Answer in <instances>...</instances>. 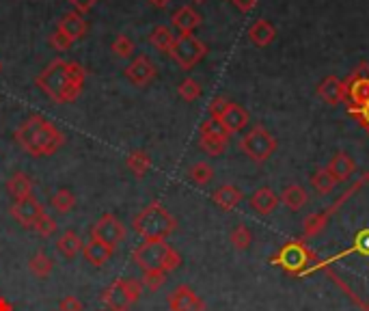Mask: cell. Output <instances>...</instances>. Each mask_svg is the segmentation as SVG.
<instances>
[{
	"mask_svg": "<svg viewBox=\"0 0 369 311\" xmlns=\"http://www.w3.org/2000/svg\"><path fill=\"white\" fill-rule=\"evenodd\" d=\"M178 93H180V98H182L184 102H194V100H199V98H201L203 89H201V84H199L197 80H194V78H186V80L180 82Z\"/></svg>",
	"mask_w": 369,
	"mask_h": 311,
	"instance_id": "cell-35",
	"label": "cell"
},
{
	"mask_svg": "<svg viewBox=\"0 0 369 311\" xmlns=\"http://www.w3.org/2000/svg\"><path fill=\"white\" fill-rule=\"evenodd\" d=\"M229 132L223 128V123L219 119H207L201 123L199 130V147L207 153V156H223L229 143Z\"/></svg>",
	"mask_w": 369,
	"mask_h": 311,
	"instance_id": "cell-8",
	"label": "cell"
},
{
	"mask_svg": "<svg viewBox=\"0 0 369 311\" xmlns=\"http://www.w3.org/2000/svg\"><path fill=\"white\" fill-rule=\"evenodd\" d=\"M132 227L143 240H166L178 229V220L162 204L154 202L132 218Z\"/></svg>",
	"mask_w": 369,
	"mask_h": 311,
	"instance_id": "cell-4",
	"label": "cell"
},
{
	"mask_svg": "<svg viewBox=\"0 0 369 311\" xmlns=\"http://www.w3.org/2000/svg\"><path fill=\"white\" fill-rule=\"evenodd\" d=\"M348 110H350V115L356 117L359 123L369 132V102L365 106H361V108H348Z\"/></svg>",
	"mask_w": 369,
	"mask_h": 311,
	"instance_id": "cell-42",
	"label": "cell"
},
{
	"mask_svg": "<svg viewBox=\"0 0 369 311\" xmlns=\"http://www.w3.org/2000/svg\"><path fill=\"white\" fill-rule=\"evenodd\" d=\"M111 50H113L115 56H119V59H132L134 52H136V46H134V41L129 39L127 35H119V37L113 41Z\"/></svg>",
	"mask_w": 369,
	"mask_h": 311,
	"instance_id": "cell-36",
	"label": "cell"
},
{
	"mask_svg": "<svg viewBox=\"0 0 369 311\" xmlns=\"http://www.w3.org/2000/svg\"><path fill=\"white\" fill-rule=\"evenodd\" d=\"M246 35H249L251 43H255L257 48H266V46H270V43L276 39V29L270 24L268 20L259 17V20H255L253 24H251V29H249Z\"/></svg>",
	"mask_w": 369,
	"mask_h": 311,
	"instance_id": "cell-21",
	"label": "cell"
},
{
	"mask_svg": "<svg viewBox=\"0 0 369 311\" xmlns=\"http://www.w3.org/2000/svg\"><path fill=\"white\" fill-rule=\"evenodd\" d=\"M33 229H35L41 238H50V236L56 232V220L46 212V214H43V216L37 220V225H35Z\"/></svg>",
	"mask_w": 369,
	"mask_h": 311,
	"instance_id": "cell-37",
	"label": "cell"
},
{
	"mask_svg": "<svg viewBox=\"0 0 369 311\" xmlns=\"http://www.w3.org/2000/svg\"><path fill=\"white\" fill-rule=\"evenodd\" d=\"M229 104H231V102H229L227 98H223V96H216V98L210 102V117L221 121V117L225 115V110L229 108Z\"/></svg>",
	"mask_w": 369,
	"mask_h": 311,
	"instance_id": "cell-39",
	"label": "cell"
},
{
	"mask_svg": "<svg viewBox=\"0 0 369 311\" xmlns=\"http://www.w3.org/2000/svg\"><path fill=\"white\" fill-rule=\"evenodd\" d=\"M91 240H97L106 244L108 249H117L119 244L125 240V225L115 216V214H104L95 220L91 227Z\"/></svg>",
	"mask_w": 369,
	"mask_h": 311,
	"instance_id": "cell-9",
	"label": "cell"
},
{
	"mask_svg": "<svg viewBox=\"0 0 369 311\" xmlns=\"http://www.w3.org/2000/svg\"><path fill=\"white\" fill-rule=\"evenodd\" d=\"M242 199H244V192L237 186H233V184H223V186H219L212 192V202L219 206L221 210H225V212L240 206Z\"/></svg>",
	"mask_w": 369,
	"mask_h": 311,
	"instance_id": "cell-18",
	"label": "cell"
},
{
	"mask_svg": "<svg viewBox=\"0 0 369 311\" xmlns=\"http://www.w3.org/2000/svg\"><path fill=\"white\" fill-rule=\"evenodd\" d=\"M223 128L229 132V135H237L249 126V113L240 106V104H229V108L225 110V115L221 117Z\"/></svg>",
	"mask_w": 369,
	"mask_h": 311,
	"instance_id": "cell-22",
	"label": "cell"
},
{
	"mask_svg": "<svg viewBox=\"0 0 369 311\" xmlns=\"http://www.w3.org/2000/svg\"><path fill=\"white\" fill-rule=\"evenodd\" d=\"M324 220H327V214H311L307 218V223H305V236L311 238L315 234H320L322 225H324Z\"/></svg>",
	"mask_w": 369,
	"mask_h": 311,
	"instance_id": "cell-40",
	"label": "cell"
},
{
	"mask_svg": "<svg viewBox=\"0 0 369 311\" xmlns=\"http://www.w3.org/2000/svg\"><path fill=\"white\" fill-rule=\"evenodd\" d=\"M166 275H168V273H164V271H145L143 277H141V283H143L145 290L158 292V290H162L164 283H166V279H168Z\"/></svg>",
	"mask_w": 369,
	"mask_h": 311,
	"instance_id": "cell-34",
	"label": "cell"
},
{
	"mask_svg": "<svg viewBox=\"0 0 369 311\" xmlns=\"http://www.w3.org/2000/svg\"><path fill=\"white\" fill-rule=\"evenodd\" d=\"M70 3L78 9V13H86V11H91L100 0H70Z\"/></svg>",
	"mask_w": 369,
	"mask_h": 311,
	"instance_id": "cell-43",
	"label": "cell"
},
{
	"mask_svg": "<svg viewBox=\"0 0 369 311\" xmlns=\"http://www.w3.org/2000/svg\"><path fill=\"white\" fill-rule=\"evenodd\" d=\"M52 208L58 212V214H68L76 208V195L70 190V188H58L54 195H52Z\"/></svg>",
	"mask_w": 369,
	"mask_h": 311,
	"instance_id": "cell-32",
	"label": "cell"
},
{
	"mask_svg": "<svg viewBox=\"0 0 369 311\" xmlns=\"http://www.w3.org/2000/svg\"><path fill=\"white\" fill-rule=\"evenodd\" d=\"M188 180L192 184H197V186H207L214 180V167L210 162H205V160L194 162L188 169Z\"/></svg>",
	"mask_w": 369,
	"mask_h": 311,
	"instance_id": "cell-30",
	"label": "cell"
},
{
	"mask_svg": "<svg viewBox=\"0 0 369 311\" xmlns=\"http://www.w3.org/2000/svg\"><path fill=\"white\" fill-rule=\"evenodd\" d=\"M113 249H108L106 244L97 242V240H91V242H86V247L82 249V255L84 259L89 261L91 266H95V268H102V266L113 257Z\"/></svg>",
	"mask_w": 369,
	"mask_h": 311,
	"instance_id": "cell-26",
	"label": "cell"
},
{
	"mask_svg": "<svg viewBox=\"0 0 369 311\" xmlns=\"http://www.w3.org/2000/svg\"><path fill=\"white\" fill-rule=\"evenodd\" d=\"M229 240L233 244V249L237 251H246L253 244V232L246 225H235L229 234Z\"/></svg>",
	"mask_w": 369,
	"mask_h": 311,
	"instance_id": "cell-33",
	"label": "cell"
},
{
	"mask_svg": "<svg viewBox=\"0 0 369 311\" xmlns=\"http://www.w3.org/2000/svg\"><path fill=\"white\" fill-rule=\"evenodd\" d=\"M50 46L54 48V50H58V52H65V50H70L72 46H74V41L68 37V35H65V33H61L58 29L50 35Z\"/></svg>",
	"mask_w": 369,
	"mask_h": 311,
	"instance_id": "cell-38",
	"label": "cell"
},
{
	"mask_svg": "<svg viewBox=\"0 0 369 311\" xmlns=\"http://www.w3.org/2000/svg\"><path fill=\"white\" fill-rule=\"evenodd\" d=\"M123 76L127 78L129 84L147 86L151 80L158 76V68L147 54H139V56H134L132 61L127 63V68L123 70Z\"/></svg>",
	"mask_w": 369,
	"mask_h": 311,
	"instance_id": "cell-11",
	"label": "cell"
},
{
	"mask_svg": "<svg viewBox=\"0 0 369 311\" xmlns=\"http://www.w3.org/2000/svg\"><path fill=\"white\" fill-rule=\"evenodd\" d=\"M84 242L82 238L74 232V229H65L58 238H56V251L65 257V259H74L78 253H82Z\"/></svg>",
	"mask_w": 369,
	"mask_h": 311,
	"instance_id": "cell-24",
	"label": "cell"
},
{
	"mask_svg": "<svg viewBox=\"0 0 369 311\" xmlns=\"http://www.w3.org/2000/svg\"><path fill=\"white\" fill-rule=\"evenodd\" d=\"M143 290L145 287L139 279H115L111 285L104 287L100 298L108 311H127L141 298Z\"/></svg>",
	"mask_w": 369,
	"mask_h": 311,
	"instance_id": "cell-5",
	"label": "cell"
},
{
	"mask_svg": "<svg viewBox=\"0 0 369 311\" xmlns=\"http://www.w3.org/2000/svg\"><path fill=\"white\" fill-rule=\"evenodd\" d=\"M52 268H54V261H52V257L43 251V249H39V251H35L33 255H31V259H29V271L37 277V279H46L50 273H52Z\"/></svg>",
	"mask_w": 369,
	"mask_h": 311,
	"instance_id": "cell-27",
	"label": "cell"
},
{
	"mask_svg": "<svg viewBox=\"0 0 369 311\" xmlns=\"http://www.w3.org/2000/svg\"><path fill=\"white\" fill-rule=\"evenodd\" d=\"M15 141L29 156L46 158L65 145V135L43 115H33L15 130Z\"/></svg>",
	"mask_w": 369,
	"mask_h": 311,
	"instance_id": "cell-2",
	"label": "cell"
},
{
	"mask_svg": "<svg viewBox=\"0 0 369 311\" xmlns=\"http://www.w3.org/2000/svg\"><path fill=\"white\" fill-rule=\"evenodd\" d=\"M317 96L329 106H337L345 102V84L337 76H327L317 84Z\"/></svg>",
	"mask_w": 369,
	"mask_h": 311,
	"instance_id": "cell-16",
	"label": "cell"
},
{
	"mask_svg": "<svg viewBox=\"0 0 369 311\" xmlns=\"http://www.w3.org/2000/svg\"><path fill=\"white\" fill-rule=\"evenodd\" d=\"M9 197L13 199V202H22V199H29L33 197V180L24 173V171H15L7 184H5Z\"/></svg>",
	"mask_w": 369,
	"mask_h": 311,
	"instance_id": "cell-20",
	"label": "cell"
},
{
	"mask_svg": "<svg viewBox=\"0 0 369 311\" xmlns=\"http://www.w3.org/2000/svg\"><path fill=\"white\" fill-rule=\"evenodd\" d=\"M149 43L154 46L156 50H160V52H171V48H173V43H175V35H173V31L168 29V26H156L154 31L149 33Z\"/></svg>",
	"mask_w": 369,
	"mask_h": 311,
	"instance_id": "cell-29",
	"label": "cell"
},
{
	"mask_svg": "<svg viewBox=\"0 0 369 311\" xmlns=\"http://www.w3.org/2000/svg\"><path fill=\"white\" fill-rule=\"evenodd\" d=\"M278 195L268 188V186H262V188H257L251 197V208L257 212V214H262V216H268L272 214L276 208H278Z\"/></svg>",
	"mask_w": 369,
	"mask_h": 311,
	"instance_id": "cell-19",
	"label": "cell"
},
{
	"mask_svg": "<svg viewBox=\"0 0 369 311\" xmlns=\"http://www.w3.org/2000/svg\"><path fill=\"white\" fill-rule=\"evenodd\" d=\"M278 264L283 266L288 273L300 275L309 264V253H307L305 247H302V244H288V247L281 251Z\"/></svg>",
	"mask_w": 369,
	"mask_h": 311,
	"instance_id": "cell-14",
	"label": "cell"
},
{
	"mask_svg": "<svg viewBox=\"0 0 369 311\" xmlns=\"http://www.w3.org/2000/svg\"><path fill=\"white\" fill-rule=\"evenodd\" d=\"M58 311H82V303L78 296L74 294H68V296H63L61 303H58Z\"/></svg>",
	"mask_w": 369,
	"mask_h": 311,
	"instance_id": "cell-41",
	"label": "cell"
},
{
	"mask_svg": "<svg viewBox=\"0 0 369 311\" xmlns=\"http://www.w3.org/2000/svg\"><path fill=\"white\" fill-rule=\"evenodd\" d=\"M240 149L246 158H251L257 165H264L270 160V156L276 151V139L264 126H253L246 135L240 139Z\"/></svg>",
	"mask_w": 369,
	"mask_h": 311,
	"instance_id": "cell-6",
	"label": "cell"
},
{
	"mask_svg": "<svg viewBox=\"0 0 369 311\" xmlns=\"http://www.w3.org/2000/svg\"><path fill=\"white\" fill-rule=\"evenodd\" d=\"M166 303L171 311H205V301L186 283L178 285L175 290L166 296Z\"/></svg>",
	"mask_w": 369,
	"mask_h": 311,
	"instance_id": "cell-13",
	"label": "cell"
},
{
	"mask_svg": "<svg viewBox=\"0 0 369 311\" xmlns=\"http://www.w3.org/2000/svg\"><path fill=\"white\" fill-rule=\"evenodd\" d=\"M132 259L139 268L173 273L182 266V255L164 240H143L132 251Z\"/></svg>",
	"mask_w": 369,
	"mask_h": 311,
	"instance_id": "cell-3",
	"label": "cell"
},
{
	"mask_svg": "<svg viewBox=\"0 0 369 311\" xmlns=\"http://www.w3.org/2000/svg\"><path fill=\"white\" fill-rule=\"evenodd\" d=\"M327 171L333 175V180H335L337 184H341V182H348L350 177L354 175L356 165H354V160H352L345 151H337L333 158L329 160Z\"/></svg>",
	"mask_w": 369,
	"mask_h": 311,
	"instance_id": "cell-17",
	"label": "cell"
},
{
	"mask_svg": "<svg viewBox=\"0 0 369 311\" xmlns=\"http://www.w3.org/2000/svg\"><path fill=\"white\" fill-rule=\"evenodd\" d=\"M337 182L333 180V175L327 171V167L324 169H317L313 175H311V188L317 192V195H331L335 190Z\"/></svg>",
	"mask_w": 369,
	"mask_h": 311,
	"instance_id": "cell-31",
	"label": "cell"
},
{
	"mask_svg": "<svg viewBox=\"0 0 369 311\" xmlns=\"http://www.w3.org/2000/svg\"><path fill=\"white\" fill-rule=\"evenodd\" d=\"M125 167L129 169L134 177H145L147 171L151 169V156L143 149H136V151H129L127 158H125Z\"/></svg>",
	"mask_w": 369,
	"mask_h": 311,
	"instance_id": "cell-28",
	"label": "cell"
},
{
	"mask_svg": "<svg viewBox=\"0 0 369 311\" xmlns=\"http://www.w3.org/2000/svg\"><path fill=\"white\" fill-rule=\"evenodd\" d=\"M149 3H151V5H156V7H160V9H164V7L171 3V0H149Z\"/></svg>",
	"mask_w": 369,
	"mask_h": 311,
	"instance_id": "cell-46",
	"label": "cell"
},
{
	"mask_svg": "<svg viewBox=\"0 0 369 311\" xmlns=\"http://www.w3.org/2000/svg\"><path fill=\"white\" fill-rule=\"evenodd\" d=\"M207 54V46L199 39L194 37L192 33L190 35H178L175 37V43H173V48L168 52V56L175 61L184 72L192 70L194 65H199Z\"/></svg>",
	"mask_w": 369,
	"mask_h": 311,
	"instance_id": "cell-7",
	"label": "cell"
},
{
	"mask_svg": "<svg viewBox=\"0 0 369 311\" xmlns=\"http://www.w3.org/2000/svg\"><path fill=\"white\" fill-rule=\"evenodd\" d=\"M255 3H257V0H233V5H235L237 9H240L242 13H249V11H253Z\"/></svg>",
	"mask_w": 369,
	"mask_h": 311,
	"instance_id": "cell-44",
	"label": "cell"
},
{
	"mask_svg": "<svg viewBox=\"0 0 369 311\" xmlns=\"http://www.w3.org/2000/svg\"><path fill=\"white\" fill-rule=\"evenodd\" d=\"M56 29H58L61 33L68 35L72 41H80V39L86 37V33H89V24H86V20H84L78 11L65 13V15L58 20Z\"/></svg>",
	"mask_w": 369,
	"mask_h": 311,
	"instance_id": "cell-15",
	"label": "cell"
},
{
	"mask_svg": "<svg viewBox=\"0 0 369 311\" xmlns=\"http://www.w3.org/2000/svg\"><path fill=\"white\" fill-rule=\"evenodd\" d=\"M192 3H197V5H201V3H205V0H192Z\"/></svg>",
	"mask_w": 369,
	"mask_h": 311,
	"instance_id": "cell-47",
	"label": "cell"
},
{
	"mask_svg": "<svg viewBox=\"0 0 369 311\" xmlns=\"http://www.w3.org/2000/svg\"><path fill=\"white\" fill-rule=\"evenodd\" d=\"M84 82H86V70L78 61H65V59H54L35 78V84L41 89V93L50 98L54 104H74L82 96Z\"/></svg>",
	"mask_w": 369,
	"mask_h": 311,
	"instance_id": "cell-1",
	"label": "cell"
},
{
	"mask_svg": "<svg viewBox=\"0 0 369 311\" xmlns=\"http://www.w3.org/2000/svg\"><path fill=\"white\" fill-rule=\"evenodd\" d=\"M171 24L175 26L180 31V35H190L194 29H197L201 24V15L194 11L192 7H180L175 13H173L171 17Z\"/></svg>",
	"mask_w": 369,
	"mask_h": 311,
	"instance_id": "cell-23",
	"label": "cell"
},
{
	"mask_svg": "<svg viewBox=\"0 0 369 311\" xmlns=\"http://www.w3.org/2000/svg\"><path fill=\"white\" fill-rule=\"evenodd\" d=\"M0 311H13V305L5 296H0Z\"/></svg>",
	"mask_w": 369,
	"mask_h": 311,
	"instance_id": "cell-45",
	"label": "cell"
},
{
	"mask_svg": "<svg viewBox=\"0 0 369 311\" xmlns=\"http://www.w3.org/2000/svg\"><path fill=\"white\" fill-rule=\"evenodd\" d=\"M13 220H17V225H22L24 229H33L37 225V220L46 214L41 202L33 195L29 199H22V202H13V206L9 208Z\"/></svg>",
	"mask_w": 369,
	"mask_h": 311,
	"instance_id": "cell-12",
	"label": "cell"
},
{
	"mask_svg": "<svg viewBox=\"0 0 369 311\" xmlns=\"http://www.w3.org/2000/svg\"><path fill=\"white\" fill-rule=\"evenodd\" d=\"M348 108H361L369 102V65L361 63L359 68L343 80Z\"/></svg>",
	"mask_w": 369,
	"mask_h": 311,
	"instance_id": "cell-10",
	"label": "cell"
},
{
	"mask_svg": "<svg viewBox=\"0 0 369 311\" xmlns=\"http://www.w3.org/2000/svg\"><path fill=\"white\" fill-rule=\"evenodd\" d=\"M278 202L283 204L285 208H290L292 212H298V210H302V208L307 206L309 195H307V190L302 188L300 184H288L283 188V192H281Z\"/></svg>",
	"mask_w": 369,
	"mask_h": 311,
	"instance_id": "cell-25",
	"label": "cell"
},
{
	"mask_svg": "<svg viewBox=\"0 0 369 311\" xmlns=\"http://www.w3.org/2000/svg\"><path fill=\"white\" fill-rule=\"evenodd\" d=\"M0 72H3V63H0Z\"/></svg>",
	"mask_w": 369,
	"mask_h": 311,
	"instance_id": "cell-48",
	"label": "cell"
},
{
	"mask_svg": "<svg viewBox=\"0 0 369 311\" xmlns=\"http://www.w3.org/2000/svg\"><path fill=\"white\" fill-rule=\"evenodd\" d=\"M56 311H58V309H56Z\"/></svg>",
	"mask_w": 369,
	"mask_h": 311,
	"instance_id": "cell-49",
	"label": "cell"
}]
</instances>
